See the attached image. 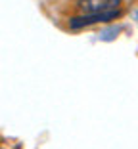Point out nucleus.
<instances>
[{
    "instance_id": "1",
    "label": "nucleus",
    "mask_w": 138,
    "mask_h": 149,
    "mask_svg": "<svg viewBox=\"0 0 138 149\" xmlns=\"http://www.w3.org/2000/svg\"><path fill=\"white\" fill-rule=\"evenodd\" d=\"M119 17V12L117 10H107V12H100V13H86V15H81V17H73L69 21V25L73 29H79V27H86V25H94V23H106L111 21V19Z\"/></svg>"
},
{
    "instance_id": "2",
    "label": "nucleus",
    "mask_w": 138,
    "mask_h": 149,
    "mask_svg": "<svg viewBox=\"0 0 138 149\" xmlns=\"http://www.w3.org/2000/svg\"><path fill=\"white\" fill-rule=\"evenodd\" d=\"M117 2L119 0H77V6L86 13H100V12L113 10L117 6Z\"/></svg>"
},
{
    "instance_id": "3",
    "label": "nucleus",
    "mask_w": 138,
    "mask_h": 149,
    "mask_svg": "<svg viewBox=\"0 0 138 149\" xmlns=\"http://www.w3.org/2000/svg\"><path fill=\"white\" fill-rule=\"evenodd\" d=\"M136 17H138V15H136Z\"/></svg>"
}]
</instances>
